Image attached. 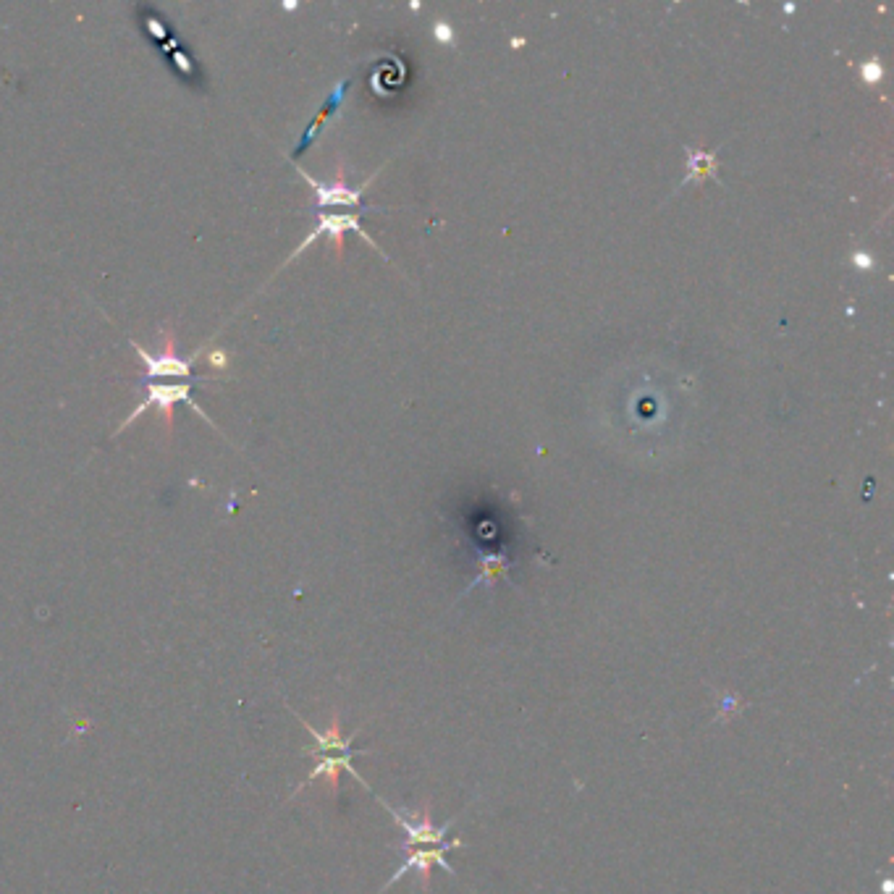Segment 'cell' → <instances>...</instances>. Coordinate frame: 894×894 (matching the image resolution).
Segmentation results:
<instances>
[{
	"label": "cell",
	"instance_id": "1",
	"mask_svg": "<svg viewBox=\"0 0 894 894\" xmlns=\"http://www.w3.org/2000/svg\"><path fill=\"white\" fill-rule=\"evenodd\" d=\"M176 404H189V407L195 409V412H200L202 415V420H208L210 425H213V420H210L208 415H205V412H202L200 407H197L195 402H192V383H145V399H142V402L137 404V409H134L132 415L126 417L124 423L118 425V430L116 433H121V430H126L129 428V425H134L139 420V415H145L147 409L153 407V409H158L160 412V420H163V423H166V430H171L174 428V407Z\"/></svg>",
	"mask_w": 894,
	"mask_h": 894
},
{
	"label": "cell",
	"instance_id": "2",
	"mask_svg": "<svg viewBox=\"0 0 894 894\" xmlns=\"http://www.w3.org/2000/svg\"><path fill=\"white\" fill-rule=\"evenodd\" d=\"M462 845H465V842L459 837H454V842H444V845L412 847V850H404V863L399 866V871L383 884V889L378 894L386 892L391 884H396V881L402 879L404 874H409V871H415V874L420 876V887H423L425 894H430V871H433V868L441 866L449 876H457V871L446 863V853H451V850H457V847Z\"/></svg>",
	"mask_w": 894,
	"mask_h": 894
},
{
	"label": "cell",
	"instance_id": "3",
	"mask_svg": "<svg viewBox=\"0 0 894 894\" xmlns=\"http://www.w3.org/2000/svg\"><path fill=\"white\" fill-rule=\"evenodd\" d=\"M347 231H354V234H360L362 239H365V242L373 244L375 252H381V247H378V244H375L373 239H370L368 231H362L360 215H357V213H339V215H336V213H320L318 226H315V231L305 236V242L299 244L297 250L292 252V257H289L286 263H292V260H297V257L302 255V252H305L307 247H310V244L315 242V239H318V236H331L333 247H336V255L341 257V252H344V234H347Z\"/></svg>",
	"mask_w": 894,
	"mask_h": 894
},
{
	"label": "cell",
	"instance_id": "4",
	"mask_svg": "<svg viewBox=\"0 0 894 894\" xmlns=\"http://www.w3.org/2000/svg\"><path fill=\"white\" fill-rule=\"evenodd\" d=\"M378 803H381L383 808H386V811L394 816V821L399 824V829H404V834H407V839L402 842V853L404 850H412V847L444 845L446 834H449V829L454 826V821H457V818H449L444 826H433V818H430L428 805L423 808V816H420V821H415V818H407V816H402L399 811H394V808H391L386 800H381V797H378Z\"/></svg>",
	"mask_w": 894,
	"mask_h": 894
},
{
	"label": "cell",
	"instance_id": "5",
	"mask_svg": "<svg viewBox=\"0 0 894 894\" xmlns=\"http://www.w3.org/2000/svg\"><path fill=\"white\" fill-rule=\"evenodd\" d=\"M134 349H137L139 360L145 362V378H189L192 375L195 360H184L176 354L174 333H166L163 349L158 354L145 352L139 344H134Z\"/></svg>",
	"mask_w": 894,
	"mask_h": 894
},
{
	"label": "cell",
	"instance_id": "6",
	"mask_svg": "<svg viewBox=\"0 0 894 894\" xmlns=\"http://www.w3.org/2000/svg\"><path fill=\"white\" fill-rule=\"evenodd\" d=\"M299 174L305 176V181L307 184H310L312 189H315V202H318V208L323 210V208H360V202H362V192H365V187H368V184H365V187H360V189H352L347 184V176H344V168L339 166V171H336V179L333 181H328V184H323V181H318V179H312L310 174H307L305 168H297Z\"/></svg>",
	"mask_w": 894,
	"mask_h": 894
},
{
	"label": "cell",
	"instance_id": "7",
	"mask_svg": "<svg viewBox=\"0 0 894 894\" xmlns=\"http://www.w3.org/2000/svg\"><path fill=\"white\" fill-rule=\"evenodd\" d=\"M297 719L302 721V727H305L307 732L312 735V740H315V748L305 750L307 756L320 758V756H347V753H357V750L352 748V742H354V737H357V732H352V735H341L339 714H333L331 727H328L326 732H318V729L312 727L310 721L302 719V716H297Z\"/></svg>",
	"mask_w": 894,
	"mask_h": 894
},
{
	"label": "cell",
	"instance_id": "8",
	"mask_svg": "<svg viewBox=\"0 0 894 894\" xmlns=\"http://www.w3.org/2000/svg\"><path fill=\"white\" fill-rule=\"evenodd\" d=\"M354 756H368V750H357V753H347V756H320V761L315 763V769H312L310 774H307L305 782L299 784L297 792L305 790L307 784H312V782H315V779L326 777L328 784H331V792H333V795H336V792H339L341 771H349V774H352V777L357 779V782H360L362 787H365V790L373 792V790H370V784L365 782V779H362L360 774H357V771H354V766H352V758Z\"/></svg>",
	"mask_w": 894,
	"mask_h": 894
},
{
	"label": "cell",
	"instance_id": "9",
	"mask_svg": "<svg viewBox=\"0 0 894 894\" xmlns=\"http://www.w3.org/2000/svg\"><path fill=\"white\" fill-rule=\"evenodd\" d=\"M706 176H716V155L706 150H687V181H706Z\"/></svg>",
	"mask_w": 894,
	"mask_h": 894
},
{
	"label": "cell",
	"instance_id": "10",
	"mask_svg": "<svg viewBox=\"0 0 894 894\" xmlns=\"http://www.w3.org/2000/svg\"><path fill=\"white\" fill-rule=\"evenodd\" d=\"M506 572H509V564H506L504 556H486V559L480 562V575L475 577V583L470 585V590L480 583L496 585V580L506 577Z\"/></svg>",
	"mask_w": 894,
	"mask_h": 894
},
{
	"label": "cell",
	"instance_id": "11",
	"mask_svg": "<svg viewBox=\"0 0 894 894\" xmlns=\"http://www.w3.org/2000/svg\"><path fill=\"white\" fill-rule=\"evenodd\" d=\"M344 92H347V82H341L339 87H336V90H333L331 100H328L326 108H323V111H320V116L315 118V121H312V124H310V132H307L305 137H302V142H299L297 150H305V147L310 145V139L315 137V132H318V129H320V124H323V121H326V118L333 113V108H336V105L341 103V98H344Z\"/></svg>",
	"mask_w": 894,
	"mask_h": 894
},
{
	"label": "cell",
	"instance_id": "12",
	"mask_svg": "<svg viewBox=\"0 0 894 894\" xmlns=\"http://www.w3.org/2000/svg\"><path fill=\"white\" fill-rule=\"evenodd\" d=\"M860 77L866 84H879L881 77H884V71H881V63L879 61H866L860 66Z\"/></svg>",
	"mask_w": 894,
	"mask_h": 894
},
{
	"label": "cell",
	"instance_id": "13",
	"mask_svg": "<svg viewBox=\"0 0 894 894\" xmlns=\"http://www.w3.org/2000/svg\"><path fill=\"white\" fill-rule=\"evenodd\" d=\"M433 37H436L441 45H454V29H451L446 21H436V24H433Z\"/></svg>",
	"mask_w": 894,
	"mask_h": 894
},
{
	"label": "cell",
	"instance_id": "14",
	"mask_svg": "<svg viewBox=\"0 0 894 894\" xmlns=\"http://www.w3.org/2000/svg\"><path fill=\"white\" fill-rule=\"evenodd\" d=\"M210 365H213V368H229V354L223 352V349H215V352H210Z\"/></svg>",
	"mask_w": 894,
	"mask_h": 894
},
{
	"label": "cell",
	"instance_id": "15",
	"mask_svg": "<svg viewBox=\"0 0 894 894\" xmlns=\"http://www.w3.org/2000/svg\"><path fill=\"white\" fill-rule=\"evenodd\" d=\"M853 263L858 265V268H871V265H874V260H871V257H868L866 252H855Z\"/></svg>",
	"mask_w": 894,
	"mask_h": 894
},
{
	"label": "cell",
	"instance_id": "16",
	"mask_svg": "<svg viewBox=\"0 0 894 894\" xmlns=\"http://www.w3.org/2000/svg\"><path fill=\"white\" fill-rule=\"evenodd\" d=\"M892 889H894L892 879H884V881H881V892H884V894H892Z\"/></svg>",
	"mask_w": 894,
	"mask_h": 894
}]
</instances>
